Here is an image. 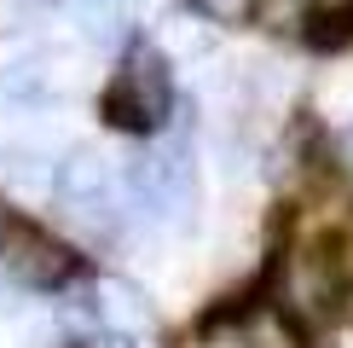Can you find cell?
<instances>
[{"label": "cell", "instance_id": "6da1fadb", "mask_svg": "<svg viewBox=\"0 0 353 348\" xmlns=\"http://www.w3.org/2000/svg\"><path fill=\"white\" fill-rule=\"evenodd\" d=\"M168 110H174V64L157 47H134L105 87V122L128 128V134H151L168 122Z\"/></svg>", "mask_w": 353, "mask_h": 348}, {"label": "cell", "instance_id": "7a4b0ae2", "mask_svg": "<svg viewBox=\"0 0 353 348\" xmlns=\"http://www.w3.org/2000/svg\"><path fill=\"white\" fill-rule=\"evenodd\" d=\"M128 203L151 221L191 226L197 215V168H191L185 145H151V151L128 157Z\"/></svg>", "mask_w": 353, "mask_h": 348}, {"label": "cell", "instance_id": "3957f363", "mask_svg": "<svg viewBox=\"0 0 353 348\" xmlns=\"http://www.w3.org/2000/svg\"><path fill=\"white\" fill-rule=\"evenodd\" d=\"M0 273L23 290H58V284L76 279V250L58 244L41 226L6 221V232H0Z\"/></svg>", "mask_w": 353, "mask_h": 348}, {"label": "cell", "instance_id": "277c9868", "mask_svg": "<svg viewBox=\"0 0 353 348\" xmlns=\"http://www.w3.org/2000/svg\"><path fill=\"white\" fill-rule=\"evenodd\" d=\"M52 192L76 221H105L110 197H116V174H110V157L93 151V145H76V151L58 157L52 168Z\"/></svg>", "mask_w": 353, "mask_h": 348}, {"label": "cell", "instance_id": "5b68a950", "mask_svg": "<svg viewBox=\"0 0 353 348\" xmlns=\"http://www.w3.org/2000/svg\"><path fill=\"white\" fill-rule=\"evenodd\" d=\"M278 302H284L290 313H330V302H336V267H330V255H307L296 250L284 261V279H278Z\"/></svg>", "mask_w": 353, "mask_h": 348}, {"label": "cell", "instance_id": "8992f818", "mask_svg": "<svg viewBox=\"0 0 353 348\" xmlns=\"http://www.w3.org/2000/svg\"><path fill=\"white\" fill-rule=\"evenodd\" d=\"M238 342L243 348H307V331L284 302H255V308L238 313Z\"/></svg>", "mask_w": 353, "mask_h": 348}, {"label": "cell", "instance_id": "52a82bcc", "mask_svg": "<svg viewBox=\"0 0 353 348\" xmlns=\"http://www.w3.org/2000/svg\"><path fill=\"white\" fill-rule=\"evenodd\" d=\"M93 319L99 325H110L116 337H145L151 331V308H145V296L128 279H99V290H93Z\"/></svg>", "mask_w": 353, "mask_h": 348}, {"label": "cell", "instance_id": "ba28073f", "mask_svg": "<svg viewBox=\"0 0 353 348\" xmlns=\"http://www.w3.org/2000/svg\"><path fill=\"white\" fill-rule=\"evenodd\" d=\"M52 151H58V145L47 139V134H29V139H12V145H0V168H6V174H18V180H47V163H52Z\"/></svg>", "mask_w": 353, "mask_h": 348}, {"label": "cell", "instance_id": "9c48e42d", "mask_svg": "<svg viewBox=\"0 0 353 348\" xmlns=\"http://www.w3.org/2000/svg\"><path fill=\"white\" fill-rule=\"evenodd\" d=\"M191 12H197L203 23H220V29H238L261 12V0H185Z\"/></svg>", "mask_w": 353, "mask_h": 348}, {"label": "cell", "instance_id": "30bf717a", "mask_svg": "<svg viewBox=\"0 0 353 348\" xmlns=\"http://www.w3.org/2000/svg\"><path fill=\"white\" fill-rule=\"evenodd\" d=\"M76 18H81V29H87V41H110L116 29H122V12H116L110 0H81Z\"/></svg>", "mask_w": 353, "mask_h": 348}, {"label": "cell", "instance_id": "8fae6325", "mask_svg": "<svg viewBox=\"0 0 353 348\" xmlns=\"http://www.w3.org/2000/svg\"><path fill=\"white\" fill-rule=\"evenodd\" d=\"M191 348H243L238 342V319H232V325H209L203 337H191Z\"/></svg>", "mask_w": 353, "mask_h": 348}, {"label": "cell", "instance_id": "7c38bea8", "mask_svg": "<svg viewBox=\"0 0 353 348\" xmlns=\"http://www.w3.org/2000/svg\"><path fill=\"white\" fill-rule=\"evenodd\" d=\"M330 267L342 273V279H353V226L342 232V238H336V255H330Z\"/></svg>", "mask_w": 353, "mask_h": 348}, {"label": "cell", "instance_id": "4fadbf2b", "mask_svg": "<svg viewBox=\"0 0 353 348\" xmlns=\"http://www.w3.org/2000/svg\"><path fill=\"white\" fill-rule=\"evenodd\" d=\"M313 12H353V0H307Z\"/></svg>", "mask_w": 353, "mask_h": 348}, {"label": "cell", "instance_id": "5bb4252c", "mask_svg": "<svg viewBox=\"0 0 353 348\" xmlns=\"http://www.w3.org/2000/svg\"><path fill=\"white\" fill-rule=\"evenodd\" d=\"M6 221H12V215H6V209H0V232H6Z\"/></svg>", "mask_w": 353, "mask_h": 348}, {"label": "cell", "instance_id": "9a60e30c", "mask_svg": "<svg viewBox=\"0 0 353 348\" xmlns=\"http://www.w3.org/2000/svg\"><path fill=\"white\" fill-rule=\"evenodd\" d=\"M347 163H353V134H347Z\"/></svg>", "mask_w": 353, "mask_h": 348}]
</instances>
